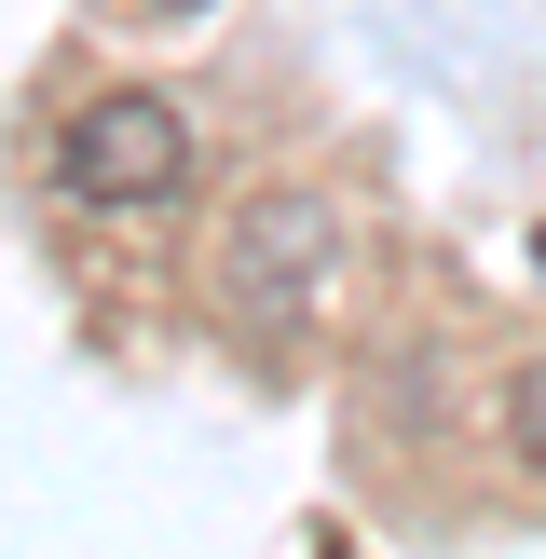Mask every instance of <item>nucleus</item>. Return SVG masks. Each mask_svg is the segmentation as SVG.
<instances>
[{"label": "nucleus", "instance_id": "1", "mask_svg": "<svg viewBox=\"0 0 546 559\" xmlns=\"http://www.w3.org/2000/svg\"><path fill=\"white\" fill-rule=\"evenodd\" d=\"M178 178H191V109H178V96H151V82H123V96H82V109H69V136H55V191H69V205L136 218V205H178Z\"/></svg>", "mask_w": 546, "mask_h": 559}, {"label": "nucleus", "instance_id": "2", "mask_svg": "<svg viewBox=\"0 0 546 559\" xmlns=\"http://www.w3.org/2000/svg\"><path fill=\"white\" fill-rule=\"evenodd\" d=\"M328 260H342V218H328L314 191H273V205H246L233 233H218V300H233L246 328H300V300L328 287Z\"/></svg>", "mask_w": 546, "mask_h": 559}, {"label": "nucleus", "instance_id": "3", "mask_svg": "<svg viewBox=\"0 0 546 559\" xmlns=\"http://www.w3.org/2000/svg\"><path fill=\"white\" fill-rule=\"evenodd\" d=\"M506 437H519V464H533V478H546V355H533V369H519V396H506Z\"/></svg>", "mask_w": 546, "mask_h": 559}, {"label": "nucleus", "instance_id": "4", "mask_svg": "<svg viewBox=\"0 0 546 559\" xmlns=\"http://www.w3.org/2000/svg\"><path fill=\"white\" fill-rule=\"evenodd\" d=\"M164 14H191V0H164Z\"/></svg>", "mask_w": 546, "mask_h": 559}]
</instances>
